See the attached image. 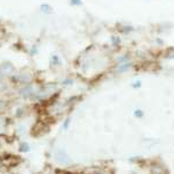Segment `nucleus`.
I'll use <instances>...</instances> for the list:
<instances>
[{
  "label": "nucleus",
  "instance_id": "obj_1",
  "mask_svg": "<svg viewBox=\"0 0 174 174\" xmlns=\"http://www.w3.org/2000/svg\"><path fill=\"white\" fill-rule=\"evenodd\" d=\"M56 158H57V160L59 161L60 164H63V165H66L70 162V159H68V156L66 154V152L64 151V150H57V152H56Z\"/></svg>",
  "mask_w": 174,
  "mask_h": 174
},
{
  "label": "nucleus",
  "instance_id": "obj_2",
  "mask_svg": "<svg viewBox=\"0 0 174 174\" xmlns=\"http://www.w3.org/2000/svg\"><path fill=\"white\" fill-rule=\"evenodd\" d=\"M133 66H134V62L133 60L127 62V63H122V64H117V66H116V73H119V74L124 73V72L129 71Z\"/></svg>",
  "mask_w": 174,
  "mask_h": 174
},
{
  "label": "nucleus",
  "instance_id": "obj_3",
  "mask_svg": "<svg viewBox=\"0 0 174 174\" xmlns=\"http://www.w3.org/2000/svg\"><path fill=\"white\" fill-rule=\"evenodd\" d=\"M130 56L128 54H124V55H121L116 58V62L117 64H122V63H127V62H130Z\"/></svg>",
  "mask_w": 174,
  "mask_h": 174
},
{
  "label": "nucleus",
  "instance_id": "obj_4",
  "mask_svg": "<svg viewBox=\"0 0 174 174\" xmlns=\"http://www.w3.org/2000/svg\"><path fill=\"white\" fill-rule=\"evenodd\" d=\"M110 43H111V45H113V47L119 48V47H120V44H121L120 36H111V37H110Z\"/></svg>",
  "mask_w": 174,
  "mask_h": 174
},
{
  "label": "nucleus",
  "instance_id": "obj_5",
  "mask_svg": "<svg viewBox=\"0 0 174 174\" xmlns=\"http://www.w3.org/2000/svg\"><path fill=\"white\" fill-rule=\"evenodd\" d=\"M134 116L135 117H137V119H142V117L144 116V111H143L142 109H136L134 111Z\"/></svg>",
  "mask_w": 174,
  "mask_h": 174
},
{
  "label": "nucleus",
  "instance_id": "obj_6",
  "mask_svg": "<svg viewBox=\"0 0 174 174\" xmlns=\"http://www.w3.org/2000/svg\"><path fill=\"white\" fill-rule=\"evenodd\" d=\"M135 29L134 27H131V26H125V27L121 28V31H123L124 34H127V33H130V31H134Z\"/></svg>",
  "mask_w": 174,
  "mask_h": 174
},
{
  "label": "nucleus",
  "instance_id": "obj_7",
  "mask_svg": "<svg viewBox=\"0 0 174 174\" xmlns=\"http://www.w3.org/2000/svg\"><path fill=\"white\" fill-rule=\"evenodd\" d=\"M141 86H142V80H139V79L133 81V84H131L133 88H141Z\"/></svg>",
  "mask_w": 174,
  "mask_h": 174
},
{
  "label": "nucleus",
  "instance_id": "obj_8",
  "mask_svg": "<svg viewBox=\"0 0 174 174\" xmlns=\"http://www.w3.org/2000/svg\"><path fill=\"white\" fill-rule=\"evenodd\" d=\"M41 8H42V11H43V12H45V13H51V11H50V9H51V7H50L49 5H42V6H41Z\"/></svg>",
  "mask_w": 174,
  "mask_h": 174
},
{
  "label": "nucleus",
  "instance_id": "obj_9",
  "mask_svg": "<svg viewBox=\"0 0 174 174\" xmlns=\"http://www.w3.org/2000/svg\"><path fill=\"white\" fill-rule=\"evenodd\" d=\"M20 150H21V151H23V152H25V151L27 152V151H29V145L26 144V143H22V144L20 145Z\"/></svg>",
  "mask_w": 174,
  "mask_h": 174
},
{
  "label": "nucleus",
  "instance_id": "obj_10",
  "mask_svg": "<svg viewBox=\"0 0 174 174\" xmlns=\"http://www.w3.org/2000/svg\"><path fill=\"white\" fill-rule=\"evenodd\" d=\"M70 2L73 6H80V5H82V1L81 0H70Z\"/></svg>",
  "mask_w": 174,
  "mask_h": 174
},
{
  "label": "nucleus",
  "instance_id": "obj_11",
  "mask_svg": "<svg viewBox=\"0 0 174 174\" xmlns=\"http://www.w3.org/2000/svg\"><path fill=\"white\" fill-rule=\"evenodd\" d=\"M68 124H70V119H66L65 122H64V124H63V129L64 130H66L67 128H68Z\"/></svg>",
  "mask_w": 174,
  "mask_h": 174
},
{
  "label": "nucleus",
  "instance_id": "obj_12",
  "mask_svg": "<svg viewBox=\"0 0 174 174\" xmlns=\"http://www.w3.org/2000/svg\"><path fill=\"white\" fill-rule=\"evenodd\" d=\"M63 84H64V85H72V84H73V80H72V79H67V80L63 81Z\"/></svg>",
  "mask_w": 174,
  "mask_h": 174
}]
</instances>
